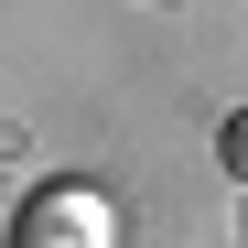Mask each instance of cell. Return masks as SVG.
Masks as SVG:
<instances>
[{"label":"cell","mask_w":248,"mask_h":248,"mask_svg":"<svg viewBox=\"0 0 248 248\" xmlns=\"http://www.w3.org/2000/svg\"><path fill=\"white\" fill-rule=\"evenodd\" d=\"M0 248H119V205L97 184H44V194H22Z\"/></svg>","instance_id":"1"},{"label":"cell","mask_w":248,"mask_h":248,"mask_svg":"<svg viewBox=\"0 0 248 248\" xmlns=\"http://www.w3.org/2000/svg\"><path fill=\"white\" fill-rule=\"evenodd\" d=\"M216 162H227V173H237V184H248V108H237V119H227V130H216Z\"/></svg>","instance_id":"2"}]
</instances>
